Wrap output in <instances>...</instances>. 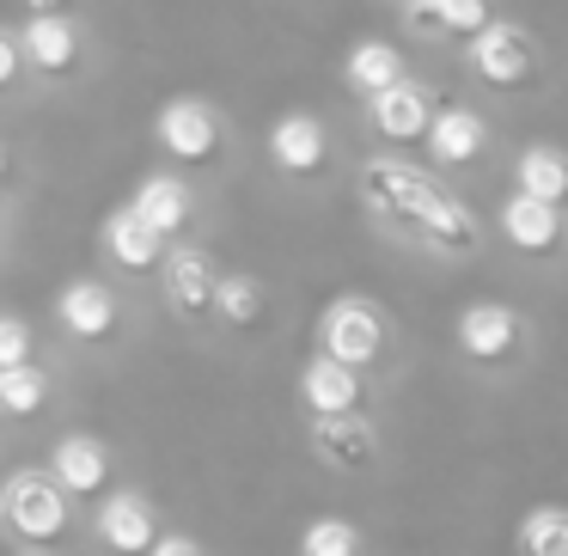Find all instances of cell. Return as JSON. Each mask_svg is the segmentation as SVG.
<instances>
[{
  "label": "cell",
  "instance_id": "obj_14",
  "mask_svg": "<svg viewBox=\"0 0 568 556\" xmlns=\"http://www.w3.org/2000/svg\"><path fill=\"white\" fill-rule=\"evenodd\" d=\"M19 43H26L31 74H43V80H68L80 68V26L68 13H31Z\"/></svg>",
  "mask_w": 568,
  "mask_h": 556
},
{
  "label": "cell",
  "instance_id": "obj_20",
  "mask_svg": "<svg viewBox=\"0 0 568 556\" xmlns=\"http://www.w3.org/2000/svg\"><path fill=\"white\" fill-rule=\"evenodd\" d=\"M135 209H141V221H153L165 239H178L190 226V214H196V196H190L184 178L153 172V178H141V184H135Z\"/></svg>",
  "mask_w": 568,
  "mask_h": 556
},
{
  "label": "cell",
  "instance_id": "obj_2",
  "mask_svg": "<svg viewBox=\"0 0 568 556\" xmlns=\"http://www.w3.org/2000/svg\"><path fill=\"white\" fill-rule=\"evenodd\" d=\"M465 68L489 92H538L544 87V50L526 26H514V19H489V26L465 43Z\"/></svg>",
  "mask_w": 568,
  "mask_h": 556
},
{
  "label": "cell",
  "instance_id": "obj_16",
  "mask_svg": "<svg viewBox=\"0 0 568 556\" xmlns=\"http://www.w3.org/2000/svg\"><path fill=\"white\" fill-rule=\"evenodd\" d=\"M104 251H111V263H116V270L148 275V270H160V263H165L172 239H165L153 221H141V209L129 202V209H116L111 221H104Z\"/></svg>",
  "mask_w": 568,
  "mask_h": 556
},
{
  "label": "cell",
  "instance_id": "obj_9",
  "mask_svg": "<svg viewBox=\"0 0 568 556\" xmlns=\"http://www.w3.org/2000/svg\"><path fill=\"white\" fill-rule=\"evenodd\" d=\"M165 275V300H172L178 319H209L214 312V294H221V270L202 245H172L160 263Z\"/></svg>",
  "mask_w": 568,
  "mask_h": 556
},
{
  "label": "cell",
  "instance_id": "obj_5",
  "mask_svg": "<svg viewBox=\"0 0 568 556\" xmlns=\"http://www.w3.org/2000/svg\"><path fill=\"white\" fill-rule=\"evenodd\" d=\"M434 117H440V99H434V87H422V80H392L385 92H373L367 99V123L379 141H392V148H416V141H428Z\"/></svg>",
  "mask_w": 568,
  "mask_h": 556
},
{
  "label": "cell",
  "instance_id": "obj_31",
  "mask_svg": "<svg viewBox=\"0 0 568 556\" xmlns=\"http://www.w3.org/2000/svg\"><path fill=\"white\" fill-rule=\"evenodd\" d=\"M7 172H13V160H7V148H0V184H7Z\"/></svg>",
  "mask_w": 568,
  "mask_h": 556
},
{
  "label": "cell",
  "instance_id": "obj_4",
  "mask_svg": "<svg viewBox=\"0 0 568 556\" xmlns=\"http://www.w3.org/2000/svg\"><path fill=\"white\" fill-rule=\"evenodd\" d=\"M385 343H392V324H385V312L373 306V300H361V294L336 300V306L318 319V348L336 355V361L373 367V361H385Z\"/></svg>",
  "mask_w": 568,
  "mask_h": 556
},
{
  "label": "cell",
  "instance_id": "obj_13",
  "mask_svg": "<svg viewBox=\"0 0 568 556\" xmlns=\"http://www.w3.org/2000/svg\"><path fill=\"white\" fill-rule=\"evenodd\" d=\"M270 165L282 178H318L324 165H331V135H324L318 117L287 111L282 123L270 129Z\"/></svg>",
  "mask_w": 568,
  "mask_h": 556
},
{
  "label": "cell",
  "instance_id": "obj_17",
  "mask_svg": "<svg viewBox=\"0 0 568 556\" xmlns=\"http://www.w3.org/2000/svg\"><path fill=\"white\" fill-rule=\"evenodd\" d=\"M99 538L111 544V550L135 556V550H153V538H160V519H153L148 495L135 489H116L99 502Z\"/></svg>",
  "mask_w": 568,
  "mask_h": 556
},
{
  "label": "cell",
  "instance_id": "obj_8",
  "mask_svg": "<svg viewBox=\"0 0 568 556\" xmlns=\"http://www.w3.org/2000/svg\"><path fill=\"white\" fill-rule=\"evenodd\" d=\"M153 141L184 165H209L214 153H221V117H214L209 99H190L184 92V99H172L153 117Z\"/></svg>",
  "mask_w": 568,
  "mask_h": 556
},
{
  "label": "cell",
  "instance_id": "obj_18",
  "mask_svg": "<svg viewBox=\"0 0 568 556\" xmlns=\"http://www.w3.org/2000/svg\"><path fill=\"white\" fill-rule=\"evenodd\" d=\"M483 148H489V123L477 111H465V104H440V117L428 129L434 165H477Z\"/></svg>",
  "mask_w": 568,
  "mask_h": 556
},
{
  "label": "cell",
  "instance_id": "obj_19",
  "mask_svg": "<svg viewBox=\"0 0 568 556\" xmlns=\"http://www.w3.org/2000/svg\"><path fill=\"white\" fill-rule=\"evenodd\" d=\"M50 471L74 495H99L104 483H111V453H104V441H92V434H62L55 453H50Z\"/></svg>",
  "mask_w": 568,
  "mask_h": 556
},
{
  "label": "cell",
  "instance_id": "obj_28",
  "mask_svg": "<svg viewBox=\"0 0 568 556\" xmlns=\"http://www.w3.org/2000/svg\"><path fill=\"white\" fill-rule=\"evenodd\" d=\"M26 43H19L13 38V31H0V92H7V87H19V74H26Z\"/></svg>",
  "mask_w": 568,
  "mask_h": 556
},
{
  "label": "cell",
  "instance_id": "obj_3",
  "mask_svg": "<svg viewBox=\"0 0 568 556\" xmlns=\"http://www.w3.org/2000/svg\"><path fill=\"white\" fill-rule=\"evenodd\" d=\"M68 495L74 489L55 471H13L7 489H0V526L26 544H55L68 532V519H74Z\"/></svg>",
  "mask_w": 568,
  "mask_h": 556
},
{
  "label": "cell",
  "instance_id": "obj_27",
  "mask_svg": "<svg viewBox=\"0 0 568 556\" xmlns=\"http://www.w3.org/2000/svg\"><path fill=\"white\" fill-rule=\"evenodd\" d=\"M31 324L19 319V312H0V367H19V361H31Z\"/></svg>",
  "mask_w": 568,
  "mask_h": 556
},
{
  "label": "cell",
  "instance_id": "obj_11",
  "mask_svg": "<svg viewBox=\"0 0 568 556\" xmlns=\"http://www.w3.org/2000/svg\"><path fill=\"white\" fill-rule=\"evenodd\" d=\"M312 453L331 471H367L379 458V428H373L361 410H343V416H312Z\"/></svg>",
  "mask_w": 568,
  "mask_h": 556
},
{
  "label": "cell",
  "instance_id": "obj_7",
  "mask_svg": "<svg viewBox=\"0 0 568 556\" xmlns=\"http://www.w3.org/2000/svg\"><path fill=\"white\" fill-rule=\"evenodd\" d=\"M495 226H501V239L519 251V257H556V251L568 245L562 202H544V196H531V190H519V184H514V196L501 202Z\"/></svg>",
  "mask_w": 568,
  "mask_h": 556
},
{
  "label": "cell",
  "instance_id": "obj_24",
  "mask_svg": "<svg viewBox=\"0 0 568 556\" xmlns=\"http://www.w3.org/2000/svg\"><path fill=\"white\" fill-rule=\"evenodd\" d=\"M50 404V373L38 367V361H19V367H0V416H38V410Z\"/></svg>",
  "mask_w": 568,
  "mask_h": 556
},
{
  "label": "cell",
  "instance_id": "obj_30",
  "mask_svg": "<svg viewBox=\"0 0 568 556\" xmlns=\"http://www.w3.org/2000/svg\"><path fill=\"white\" fill-rule=\"evenodd\" d=\"M26 13H68V0H26Z\"/></svg>",
  "mask_w": 568,
  "mask_h": 556
},
{
  "label": "cell",
  "instance_id": "obj_26",
  "mask_svg": "<svg viewBox=\"0 0 568 556\" xmlns=\"http://www.w3.org/2000/svg\"><path fill=\"white\" fill-rule=\"evenodd\" d=\"M361 526L343 514H318L306 519V532H300V556H361Z\"/></svg>",
  "mask_w": 568,
  "mask_h": 556
},
{
  "label": "cell",
  "instance_id": "obj_10",
  "mask_svg": "<svg viewBox=\"0 0 568 556\" xmlns=\"http://www.w3.org/2000/svg\"><path fill=\"white\" fill-rule=\"evenodd\" d=\"M495 19L489 0H404V38L416 43H470Z\"/></svg>",
  "mask_w": 568,
  "mask_h": 556
},
{
  "label": "cell",
  "instance_id": "obj_29",
  "mask_svg": "<svg viewBox=\"0 0 568 556\" xmlns=\"http://www.w3.org/2000/svg\"><path fill=\"white\" fill-rule=\"evenodd\" d=\"M202 544L196 538H184V532H160V538H153V556H196Z\"/></svg>",
  "mask_w": 568,
  "mask_h": 556
},
{
  "label": "cell",
  "instance_id": "obj_21",
  "mask_svg": "<svg viewBox=\"0 0 568 556\" xmlns=\"http://www.w3.org/2000/svg\"><path fill=\"white\" fill-rule=\"evenodd\" d=\"M514 184L531 190L544 202H562L568 209V148H550V141H526L514 153Z\"/></svg>",
  "mask_w": 568,
  "mask_h": 556
},
{
  "label": "cell",
  "instance_id": "obj_6",
  "mask_svg": "<svg viewBox=\"0 0 568 556\" xmlns=\"http://www.w3.org/2000/svg\"><path fill=\"white\" fill-rule=\"evenodd\" d=\"M453 343H458V355L477 361V367H501V361H514L519 348H526V324H519V312L501 306V300H477V306L458 312Z\"/></svg>",
  "mask_w": 568,
  "mask_h": 556
},
{
  "label": "cell",
  "instance_id": "obj_25",
  "mask_svg": "<svg viewBox=\"0 0 568 556\" xmlns=\"http://www.w3.org/2000/svg\"><path fill=\"white\" fill-rule=\"evenodd\" d=\"M519 556H568V507H531L514 526Z\"/></svg>",
  "mask_w": 568,
  "mask_h": 556
},
{
  "label": "cell",
  "instance_id": "obj_12",
  "mask_svg": "<svg viewBox=\"0 0 568 556\" xmlns=\"http://www.w3.org/2000/svg\"><path fill=\"white\" fill-rule=\"evenodd\" d=\"M361 397H367V385H361L355 361H336L318 348L300 367V404H306V416H343V410H361Z\"/></svg>",
  "mask_w": 568,
  "mask_h": 556
},
{
  "label": "cell",
  "instance_id": "obj_23",
  "mask_svg": "<svg viewBox=\"0 0 568 556\" xmlns=\"http://www.w3.org/2000/svg\"><path fill=\"white\" fill-rule=\"evenodd\" d=\"M214 319L233 324V331H257L270 319V287L257 275H221V294H214Z\"/></svg>",
  "mask_w": 568,
  "mask_h": 556
},
{
  "label": "cell",
  "instance_id": "obj_1",
  "mask_svg": "<svg viewBox=\"0 0 568 556\" xmlns=\"http://www.w3.org/2000/svg\"><path fill=\"white\" fill-rule=\"evenodd\" d=\"M355 196L385 233L409 239V245H428V251H446V257H470L483 245V221L440 184L428 178L422 165L397 160V153H373L361 160L355 172Z\"/></svg>",
  "mask_w": 568,
  "mask_h": 556
},
{
  "label": "cell",
  "instance_id": "obj_22",
  "mask_svg": "<svg viewBox=\"0 0 568 556\" xmlns=\"http://www.w3.org/2000/svg\"><path fill=\"white\" fill-rule=\"evenodd\" d=\"M343 80L361 92V99H373V92H385L392 80H404V50L385 43V38H361L355 50H348V62H343Z\"/></svg>",
  "mask_w": 568,
  "mask_h": 556
},
{
  "label": "cell",
  "instance_id": "obj_15",
  "mask_svg": "<svg viewBox=\"0 0 568 556\" xmlns=\"http://www.w3.org/2000/svg\"><path fill=\"white\" fill-rule=\"evenodd\" d=\"M55 324H62L74 343H104V336L123 324V306L104 282H68L55 294Z\"/></svg>",
  "mask_w": 568,
  "mask_h": 556
}]
</instances>
